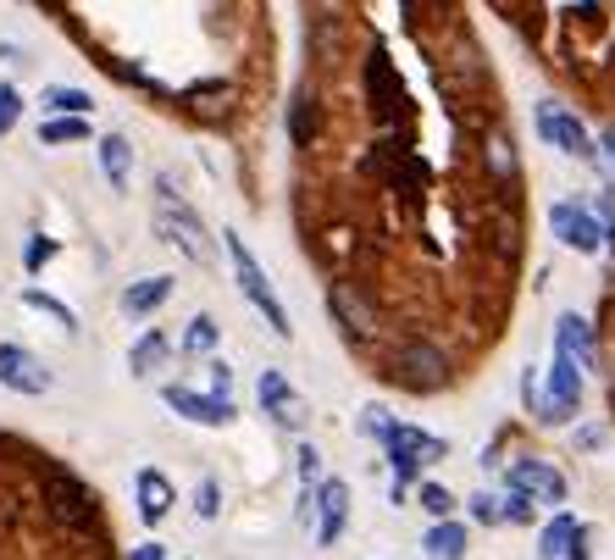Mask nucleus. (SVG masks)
I'll return each mask as SVG.
<instances>
[{
    "mask_svg": "<svg viewBox=\"0 0 615 560\" xmlns=\"http://www.w3.org/2000/svg\"><path fill=\"white\" fill-rule=\"evenodd\" d=\"M361 89H367L372 117H378L383 128H405V123H410L405 78H399V67L388 61V50H383V45H372V50H367V61H361Z\"/></svg>",
    "mask_w": 615,
    "mask_h": 560,
    "instance_id": "nucleus-1",
    "label": "nucleus"
},
{
    "mask_svg": "<svg viewBox=\"0 0 615 560\" xmlns=\"http://www.w3.org/2000/svg\"><path fill=\"white\" fill-rule=\"evenodd\" d=\"M388 384H399L410 395H438L450 384V355L438 344H427V339H405L388 355Z\"/></svg>",
    "mask_w": 615,
    "mask_h": 560,
    "instance_id": "nucleus-2",
    "label": "nucleus"
},
{
    "mask_svg": "<svg viewBox=\"0 0 615 560\" xmlns=\"http://www.w3.org/2000/svg\"><path fill=\"white\" fill-rule=\"evenodd\" d=\"M222 244H228V261H233V277H239V289H244V300L267 317V328L278 333V339H289L294 328H289V311H283V300H278V289L267 284V272L255 266V255H250V244L239 239V233H222Z\"/></svg>",
    "mask_w": 615,
    "mask_h": 560,
    "instance_id": "nucleus-3",
    "label": "nucleus"
},
{
    "mask_svg": "<svg viewBox=\"0 0 615 560\" xmlns=\"http://www.w3.org/2000/svg\"><path fill=\"white\" fill-rule=\"evenodd\" d=\"M155 195H161V212H155V233L166 239V244H184V255L195 261V266H206L211 261V250H206V228H200V217L189 212V201L172 190V178L161 172L155 178Z\"/></svg>",
    "mask_w": 615,
    "mask_h": 560,
    "instance_id": "nucleus-4",
    "label": "nucleus"
},
{
    "mask_svg": "<svg viewBox=\"0 0 615 560\" xmlns=\"http://www.w3.org/2000/svg\"><path fill=\"white\" fill-rule=\"evenodd\" d=\"M327 311H333V322L344 328L349 344H372V339H378V306L367 300L361 284H349V277L327 284Z\"/></svg>",
    "mask_w": 615,
    "mask_h": 560,
    "instance_id": "nucleus-5",
    "label": "nucleus"
},
{
    "mask_svg": "<svg viewBox=\"0 0 615 560\" xmlns=\"http://www.w3.org/2000/svg\"><path fill=\"white\" fill-rule=\"evenodd\" d=\"M383 444H388V460H394V483H399V489L421 478V466H427V460L450 455V444H444V438H432V433H421V427H399V422H394V433H388Z\"/></svg>",
    "mask_w": 615,
    "mask_h": 560,
    "instance_id": "nucleus-6",
    "label": "nucleus"
},
{
    "mask_svg": "<svg viewBox=\"0 0 615 560\" xmlns=\"http://www.w3.org/2000/svg\"><path fill=\"white\" fill-rule=\"evenodd\" d=\"M45 511H50L67 533H83V527L95 522V494L83 489L72 472H56V466H50V472H45Z\"/></svg>",
    "mask_w": 615,
    "mask_h": 560,
    "instance_id": "nucleus-7",
    "label": "nucleus"
},
{
    "mask_svg": "<svg viewBox=\"0 0 615 560\" xmlns=\"http://www.w3.org/2000/svg\"><path fill=\"white\" fill-rule=\"evenodd\" d=\"M538 134H544V145H555V150H566V156H577V161H599L588 128H582L566 106H555V101L538 106Z\"/></svg>",
    "mask_w": 615,
    "mask_h": 560,
    "instance_id": "nucleus-8",
    "label": "nucleus"
},
{
    "mask_svg": "<svg viewBox=\"0 0 615 560\" xmlns=\"http://www.w3.org/2000/svg\"><path fill=\"white\" fill-rule=\"evenodd\" d=\"M549 228H555V239L571 244L577 255H599V250H604V222H599L593 212H582L577 201H560V206L549 212Z\"/></svg>",
    "mask_w": 615,
    "mask_h": 560,
    "instance_id": "nucleus-9",
    "label": "nucleus"
},
{
    "mask_svg": "<svg viewBox=\"0 0 615 560\" xmlns=\"http://www.w3.org/2000/svg\"><path fill=\"white\" fill-rule=\"evenodd\" d=\"M483 172H488V183H499V190H515L521 183V156H515V139H510L504 123L483 128Z\"/></svg>",
    "mask_w": 615,
    "mask_h": 560,
    "instance_id": "nucleus-10",
    "label": "nucleus"
},
{
    "mask_svg": "<svg viewBox=\"0 0 615 560\" xmlns=\"http://www.w3.org/2000/svg\"><path fill=\"white\" fill-rule=\"evenodd\" d=\"M0 384H7L12 395H28V400H39L45 389H50V372L23 350V344H0Z\"/></svg>",
    "mask_w": 615,
    "mask_h": 560,
    "instance_id": "nucleus-11",
    "label": "nucleus"
},
{
    "mask_svg": "<svg viewBox=\"0 0 615 560\" xmlns=\"http://www.w3.org/2000/svg\"><path fill=\"white\" fill-rule=\"evenodd\" d=\"M510 489L526 494L533 505H560V500H566V478L555 472L549 460H515V466H510Z\"/></svg>",
    "mask_w": 615,
    "mask_h": 560,
    "instance_id": "nucleus-12",
    "label": "nucleus"
},
{
    "mask_svg": "<svg viewBox=\"0 0 615 560\" xmlns=\"http://www.w3.org/2000/svg\"><path fill=\"white\" fill-rule=\"evenodd\" d=\"M161 400L178 411V416L200 422V427H228V422H233V400H222V395H195V389H184V384H166Z\"/></svg>",
    "mask_w": 615,
    "mask_h": 560,
    "instance_id": "nucleus-13",
    "label": "nucleus"
},
{
    "mask_svg": "<svg viewBox=\"0 0 615 560\" xmlns=\"http://www.w3.org/2000/svg\"><path fill=\"white\" fill-rule=\"evenodd\" d=\"M255 395H260V405H267V416H272L278 427H305V400L289 389V378H283L278 366H267V372H260Z\"/></svg>",
    "mask_w": 615,
    "mask_h": 560,
    "instance_id": "nucleus-14",
    "label": "nucleus"
},
{
    "mask_svg": "<svg viewBox=\"0 0 615 560\" xmlns=\"http://www.w3.org/2000/svg\"><path fill=\"white\" fill-rule=\"evenodd\" d=\"M178 106H184L195 123L222 128V123H228V106H233V89H228V83H189V89H178Z\"/></svg>",
    "mask_w": 615,
    "mask_h": 560,
    "instance_id": "nucleus-15",
    "label": "nucleus"
},
{
    "mask_svg": "<svg viewBox=\"0 0 615 560\" xmlns=\"http://www.w3.org/2000/svg\"><path fill=\"white\" fill-rule=\"evenodd\" d=\"M316 544H333L338 533H344V522H349V483L344 478H327V483H316Z\"/></svg>",
    "mask_w": 615,
    "mask_h": 560,
    "instance_id": "nucleus-16",
    "label": "nucleus"
},
{
    "mask_svg": "<svg viewBox=\"0 0 615 560\" xmlns=\"http://www.w3.org/2000/svg\"><path fill=\"white\" fill-rule=\"evenodd\" d=\"M316 134H322V106H316L311 89H300L294 106H289V139H294V150H311Z\"/></svg>",
    "mask_w": 615,
    "mask_h": 560,
    "instance_id": "nucleus-17",
    "label": "nucleus"
},
{
    "mask_svg": "<svg viewBox=\"0 0 615 560\" xmlns=\"http://www.w3.org/2000/svg\"><path fill=\"white\" fill-rule=\"evenodd\" d=\"M101 172H106L112 190H128V183H134V145L123 134H106L101 139Z\"/></svg>",
    "mask_w": 615,
    "mask_h": 560,
    "instance_id": "nucleus-18",
    "label": "nucleus"
},
{
    "mask_svg": "<svg viewBox=\"0 0 615 560\" xmlns=\"http://www.w3.org/2000/svg\"><path fill=\"white\" fill-rule=\"evenodd\" d=\"M172 500H178V494H172V483L155 472V466H144V472H139V516L155 527V522L172 511Z\"/></svg>",
    "mask_w": 615,
    "mask_h": 560,
    "instance_id": "nucleus-19",
    "label": "nucleus"
},
{
    "mask_svg": "<svg viewBox=\"0 0 615 560\" xmlns=\"http://www.w3.org/2000/svg\"><path fill=\"white\" fill-rule=\"evenodd\" d=\"M555 350H566L577 366H593V328H588L577 311H566L560 328H555Z\"/></svg>",
    "mask_w": 615,
    "mask_h": 560,
    "instance_id": "nucleus-20",
    "label": "nucleus"
},
{
    "mask_svg": "<svg viewBox=\"0 0 615 560\" xmlns=\"http://www.w3.org/2000/svg\"><path fill=\"white\" fill-rule=\"evenodd\" d=\"M166 295H172V277L155 272V277H144V284L123 289V311H128V317H150L155 306H166Z\"/></svg>",
    "mask_w": 615,
    "mask_h": 560,
    "instance_id": "nucleus-21",
    "label": "nucleus"
},
{
    "mask_svg": "<svg viewBox=\"0 0 615 560\" xmlns=\"http://www.w3.org/2000/svg\"><path fill=\"white\" fill-rule=\"evenodd\" d=\"M421 549H427L432 560H466V527L444 516V522H438V527L427 533V544H421Z\"/></svg>",
    "mask_w": 615,
    "mask_h": 560,
    "instance_id": "nucleus-22",
    "label": "nucleus"
},
{
    "mask_svg": "<svg viewBox=\"0 0 615 560\" xmlns=\"http://www.w3.org/2000/svg\"><path fill=\"white\" fill-rule=\"evenodd\" d=\"M56 117H90L95 112V101L83 95V89H72V83H45V95H39Z\"/></svg>",
    "mask_w": 615,
    "mask_h": 560,
    "instance_id": "nucleus-23",
    "label": "nucleus"
},
{
    "mask_svg": "<svg viewBox=\"0 0 615 560\" xmlns=\"http://www.w3.org/2000/svg\"><path fill=\"white\" fill-rule=\"evenodd\" d=\"M577 538H582L577 516H555V522L544 527V538H538V555H544V560H560V555H571Z\"/></svg>",
    "mask_w": 615,
    "mask_h": 560,
    "instance_id": "nucleus-24",
    "label": "nucleus"
},
{
    "mask_svg": "<svg viewBox=\"0 0 615 560\" xmlns=\"http://www.w3.org/2000/svg\"><path fill=\"white\" fill-rule=\"evenodd\" d=\"M90 139V117H45L39 123V145H83Z\"/></svg>",
    "mask_w": 615,
    "mask_h": 560,
    "instance_id": "nucleus-25",
    "label": "nucleus"
},
{
    "mask_svg": "<svg viewBox=\"0 0 615 560\" xmlns=\"http://www.w3.org/2000/svg\"><path fill=\"white\" fill-rule=\"evenodd\" d=\"M166 355H172V339H166V333H144V339L134 344L128 366H134V372H155V366H161Z\"/></svg>",
    "mask_w": 615,
    "mask_h": 560,
    "instance_id": "nucleus-26",
    "label": "nucleus"
},
{
    "mask_svg": "<svg viewBox=\"0 0 615 560\" xmlns=\"http://www.w3.org/2000/svg\"><path fill=\"white\" fill-rule=\"evenodd\" d=\"M23 306H28V311H45V317H56V322H61L67 333L78 328V317H72V311H67V306H61L56 295H45V289H23Z\"/></svg>",
    "mask_w": 615,
    "mask_h": 560,
    "instance_id": "nucleus-27",
    "label": "nucleus"
},
{
    "mask_svg": "<svg viewBox=\"0 0 615 560\" xmlns=\"http://www.w3.org/2000/svg\"><path fill=\"white\" fill-rule=\"evenodd\" d=\"M217 339H222V328H217L211 317H195V322H189V333H184V350H189V355H211V350H217Z\"/></svg>",
    "mask_w": 615,
    "mask_h": 560,
    "instance_id": "nucleus-28",
    "label": "nucleus"
},
{
    "mask_svg": "<svg viewBox=\"0 0 615 560\" xmlns=\"http://www.w3.org/2000/svg\"><path fill=\"white\" fill-rule=\"evenodd\" d=\"M416 500H421V511H427V516H438V522H444V516L455 511V494H450V489H438V483H421V489H416Z\"/></svg>",
    "mask_w": 615,
    "mask_h": 560,
    "instance_id": "nucleus-29",
    "label": "nucleus"
},
{
    "mask_svg": "<svg viewBox=\"0 0 615 560\" xmlns=\"http://www.w3.org/2000/svg\"><path fill=\"white\" fill-rule=\"evenodd\" d=\"M18 117H23V95H18L12 83H0V139L18 128Z\"/></svg>",
    "mask_w": 615,
    "mask_h": 560,
    "instance_id": "nucleus-30",
    "label": "nucleus"
},
{
    "mask_svg": "<svg viewBox=\"0 0 615 560\" xmlns=\"http://www.w3.org/2000/svg\"><path fill=\"white\" fill-rule=\"evenodd\" d=\"M499 511H504V522H515V527H526V522L538 516V511H533V500H526V494H515V489L499 500Z\"/></svg>",
    "mask_w": 615,
    "mask_h": 560,
    "instance_id": "nucleus-31",
    "label": "nucleus"
},
{
    "mask_svg": "<svg viewBox=\"0 0 615 560\" xmlns=\"http://www.w3.org/2000/svg\"><path fill=\"white\" fill-rule=\"evenodd\" d=\"M472 522H483V527H499V522H504L499 500H494V494H472Z\"/></svg>",
    "mask_w": 615,
    "mask_h": 560,
    "instance_id": "nucleus-32",
    "label": "nucleus"
},
{
    "mask_svg": "<svg viewBox=\"0 0 615 560\" xmlns=\"http://www.w3.org/2000/svg\"><path fill=\"white\" fill-rule=\"evenodd\" d=\"M50 255H56V239H39V233H34V239H28V250H23V266H28V272H39Z\"/></svg>",
    "mask_w": 615,
    "mask_h": 560,
    "instance_id": "nucleus-33",
    "label": "nucleus"
},
{
    "mask_svg": "<svg viewBox=\"0 0 615 560\" xmlns=\"http://www.w3.org/2000/svg\"><path fill=\"white\" fill-rule=\"evenodd\" d=\"M322 478V455H316V444H300V483L311 489Z\"/></svg>",
    "mask_w": 615,
    "mask_h": 560,
    "instance_id": "nucleus-34",
    "label": "nucleus"
},
{
    "mask_svg": "<svg viewBox=\"0 0 615 560\" xmlns=\"http://www.w3.org/2000/svg\"><path fill=\"white\" fill-rule=\"evenodd\" d=\"M195 500H200V516H206V522H211V516H217V511H222V505H217V478H206V483H200V489H195Z\"/></svg>",
    "mask_w": 615,
    "mask_h": 560,
    "instance_id": "nucleus-35",
    "label": "nucleus"
},
{
    "mask_svg": "<svg viewBox=\"0 0 615 560\" xmlns=\"http://www.w3.org/2000/svg\"><path fill=\"white\" fill-rule=\"evenodd\" d=\"M211 389L222 400H233V372H228V361H211Z\"/></svg>",
    "mask_w": 615,
    "mask_h": 560,
    "instance_id": "nucleus-36",
    "label": "nucleus"
},
{
    "mask_svg": "<svg viewBox=\"0 0 615 560\" xmlns=\"http://www.w3.org/2000/svg\"><path fill=\"white\" fill-rule=\"evenodd\" d=\"M599 156H604V167L615 172V128H604V139H599Z\"/></svg>",
    "mask_w": 615,
    "mask_h": 560,
    "instance_id": "nucleus-37",
    "label": "nucleus"
},
{
    "mask_svg": "<svg viewBox=\"0 0 615 560\" xmlns=\"http://www.w3.org/2000/svg\"><path fill=\"white\" fill-rule=\"evenodd\" d=\"M34 7H39V12H50V18H72L67 0H34Z\"/></svg>",
    "mask_w": 615,
    "mask_h": 560,
    "instance_id": "nucleus-38",
    "label": "nucleus"
},
{
    "mask_svg": "<svg viewBox=\"0 0 615 560\" xmlns=\"http://www.w3.org/2000/svg\"><path fill=\"white\" fill-rule=\"evenodd\" d=\"M161 555H166V549H161V544H139V549H134V555H128V560H161Z\"/></svg>",
    "mask_w": 615,
    "mask_h": 560,
    "instance_id": "nucleus-39",
    "label": "nucleus"
},
{
    "mask_svg": "<svg viewBox=\"0 0 615 560\" xmlns=\"http://www.w3.org/2000/svg\"><path fill=\"white\" fill-rule=\"evenodd\" d=\"M18 56H23L18 45H0V61H18Z\"/></svg>",
    "mask_w": 615,
    "mask_h": 560,
    "instance_id": "nucleus-40",
    "label": "nucleus"
}]
</instances>
